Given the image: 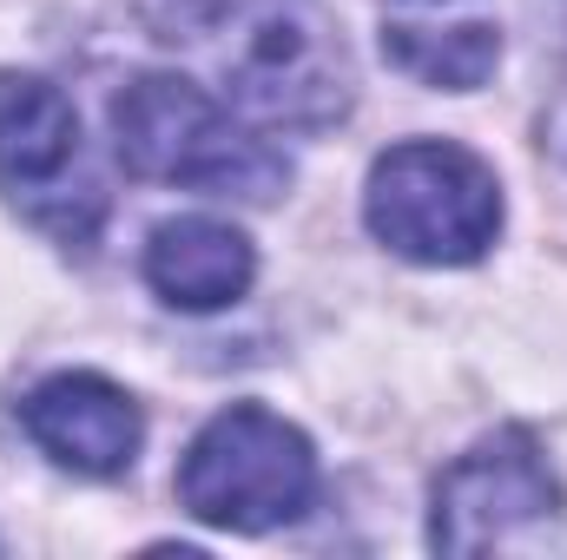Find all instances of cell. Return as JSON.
<instances>
[{
  "instance_id": "obj_1",
  "label": "cell",
  "mask_w": 567,
  "mask_h": 560,
  "mask_svg": "<svg viewBox=\"0 0 567 560\" xmlns=\"http://www.w3.org/2000/svg\"><path fill=\"white\" fill-rule=\"evenodd\" d=\"M140 13L198 86L265 133H323L357 100L323 0H140Z\"/></svg>"
},
{
  "instance_id": "obj_2",
  "label": "cell",
  "mask_w": 567,
  "mask_h": 560,
  "mask_svg": "<svg viewBox=\"0 0 567 560\" xmlns=\"http://www.w3.org/2000/svg\"><path fill=\"white\" fill-rule=\"evenodd\" d=\"M113 145L133 178L178 185V191L265 205L290 185V165L278 145H265V133H251L192 73H140L113 100Z\"/></svg>"
},
{
  "instance_id": "obj_3",
  "label": "cell",
  "mask_w": 567,
  "mask_h": 560,
  "mask_svg": "<svg viewBox=\"0 0 567 560\" xmlns=\"http://www.w3.org/2000/svg\"><path fill=\"white\" fill-rule=\"evenodd\" d=\"M317 501V448L265 403H231L178 462V508L225 535H271Z\"/></svg>"
},
{
  "instance_id": "obj_4",
  "label": "cell",
  "mask_w": 567,
  "mask_h": 560,
  "mask_svg": "<svg viewBox=\"0 0 567 560\" xmlns=\"http://www.w3.org/2000/svg\"><path fill=\"white\" fill-rule=\"evenodd\" d=\"M370 231L416 265H475L502 231L495 165L455 139L390 145L363 185Z\"/></svg>"
},
{
  "instance_id": "obj_5",
  "label": "cell",
  "mask_w": 567,
  "mask_h": 560,
  "mask_svg": "<svg viewBox=\"0 0 567 560\" xmlns=\"http://www.w3.org/2000/svg\"><path fill=\"white\" fill-rule=\"evenodd\" d=\"M567 535V495L528 428H495L435 481L429 541L442 554H548Z\"/></svg>"
},
{
  "instance_id": "obj_6",
  "label": "cell",
  "mask_w": 567,
  "mask_h": 560,
  "mask_svg": "<svg viewBox=\"0 0 567 560\" xmlns=\"http://www.w3.org/2000/svg\"><path fill=\"white\" fill-rule=\"evenodd\" d=\"M0 191L7 205L53 231L60 245H93L106 218V185L86 158L73 100L40 73L0 66Z\"/></svg>"
},
{
  "instance_id": "obj_7",
  "label": "cell",
  "mask_w": 567,
  "mask_h": 560,
  "mask_svg": "<svg viewBox=\"0 0 567 560\" xmlns=\"http://www.w3.org/2000/svg\"><path fill=\"white\" fill-rule=\"evenodd\" d=\"M20 422L33 435L40 455H53L60 468L73 475H126L133 455L145 442V416L140 403L93 376V370H66V376H47L27 403H20Z\"/></svg>"
},
{
  "instance_id": "obj_8",
  "label": "cell",
  "mask_w": 567,
  "mask_h": 560,
  "mask_svg": "<svg viewBox=\"0 0 567 560\" xmlns=\"http://www.w3.org/2000/svg\"><path fill=\"white\" fill-rule=\"evenodd\" d=\"M383 53L435 93H475L502 60L495 0H383Z\"/></svg>"
},
{
  "instance_id": "obj_9",
  "label": "cell",
  "mask_w": 567,
  "mask_h": 560,
  "mask_svg": "<svg viewBox=\"0 0 567 560\" xmlns=\"http://www.w3.org/2000/svg\"><path fill=\"white\" fill-rule=\"evenodd\" d=\"M258 278V251L225 218H165L145 238V283L172 310H225Z\"/></svg>"
}]
</instances>
